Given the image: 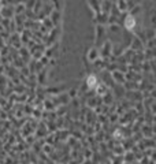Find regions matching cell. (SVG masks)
<instances>
[{"label":"cell","mask_w":156,"mask_h":164,"mask_svg":"<svg viewBox=\"0 0 156 164\" xmlns=\"http://www.w3.org/2000/svg\"><path fill=\"white\" fill-rule=\"evenodd\" d=\"M134 25H136V19L132 17V15L126 17V19H125V27H126V29L132 30L133 27H134Z\"/></svg>","instance_id":"cell-1"},{"label":"cell","mask_w":156,"mask_h":164,"mask_svg":"<svg viewBox=\"0 0 156 164\" xmlns=\"http://www.w3.org/2000/svg\"><path fill=\"white\" fill-rule=\"evenodd\" d=\"M86 85L91 89H93V88H96L97 86V80H96V77L95 75H89V77L86 78Z\"/></svg>","instance_id":"cell-2"},{"label":"cell","mask_w":156,"mask_h":164,"mask_svg":"<svg viewBox=\"0 0 156 164\" xmlns=\"http://www.w3.org/2000/svg\"><path fill=\"white\" fill-rule=\"evenodd\" d=\"M115 135H116V138H122V137H120V131L119 130L115 131Z\"/></svg>","instance_id":"cell-3"}]
</instances>
